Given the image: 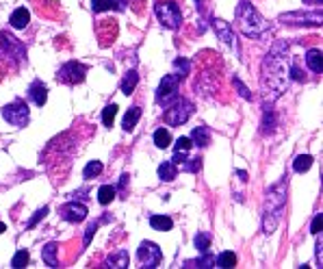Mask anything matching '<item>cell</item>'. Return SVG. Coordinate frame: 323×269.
Wrapping results in <instances>:
<instances>
[{
  "label": "cell",
  "instance_id": "4fadbf2b",
  "mask_svg": "<svg viewBox=\"0 0 323 269\" xmlns=\"http://www.w3.org/2000/svg\"><path fill=\"white\" fill-rule=\"evenodd\" d=\"M105 267H113V269H126V267H128V252H126V250H115L113 254L107 259Z\"/></svg>",
  "mask_w": 323,
  "mask_h": 269
},
{
  "label": "cell",
  "instance_id": "1f68e13d",
  "mask_svg": "<svg viewBox=\"0 0 323 269\" xmlns=\"http://www.w3.org/2000/svg\"><path fill=\"white\" fill-rule=\"evenodd\" d=\"M115 115H117V104H107L105 111H102V122H105V126H113Z\"/></svg>",
  "mask_w": 323,
  "mask_h": 269
},
{
  "label": "cell",
  "instance_id": "8fae6325",
  "mask_svg": "<svg viewBox=\"0 0 323 269\" xmlns=\"http://www.w3.org/2000/svg\"><path fill=\"white\" fill-rule=\"evenodd\" d=\"M213 29H215L217 37H219V39H221L223 43H228V46H234V33H232V29H230L228 22L215 18V20H213Z\"/></svg>",
  "mask_w": 323,
  "mask_h": 269
},
{
  "label": "cell",
  "instance_id": "83f0119b",
  "mask_svg": "<svg viewBox=\"0 0 323 269\" xmlns=\"http://www.w3.org/2000/svg\"><path fill=\"white\" fill-rule=\"evenodd\" d=\"M206 254V252H204ZM215 261H217V256H213V254H206V256H202V259L198 261H193V263H187V267H202V269H209V267H215Z\"/></svg>",
  "mask_w": 323,
  "mask_h": 269
},
{
  "label": "cell",
  "instance_id": "ab89813d",
  "mask_svg": "<svg viewBox=\"0 0 323 269\" xmlns=\"http://www.w3.org/2000/svg\"><path fill=\"white\" fill-rule=\"evenodd\" d=\"M291 78L297 80V83H302V80H306V76L302 74V70H299L297 65H293V68H291Z\"/></svg>",
  "mask_w": 323,
  "mask_h": 269
},
{
  "label": "cell",
  "instance_id": "603a6c76",
  "mask_svg": "<svg viewBox=\"0 0 323 269\" xmlns=\"http://www.w3.org/2000/svg\"><path fill=\"white\" fill-rule=\"evenodd\" d=\"M91 9L100 13V11L108 9H122V4H119V0H91Z\"/></svg>",
  "mask_w": 323,
  "mask_h": 269
},
{
  "label": "cell",
  "instance_id": "cb8c5ba5",
  "mask_svg": "<svg viewBox=\"0 0 323 269\" xmlns=\"http://www.w3.org/2000/svg\"><path fill=\"white\" fill-rule=\"evenodd\" d=\"M310 165H313V156H308V154H299L297 158H295V163H293V169L297 174H304V172H308Z\"/></svg>",
  "mask_w": 323,
  "mask_h": 269
},
{
  "label": "cell",
  "instance_id": "f546056e",
  "mask_svg": "<svg viewBox=\"0 0 323 269\" xmlns=\"http://www.w3.org/2000/svg\"><path fill=\"white\" fill-rule=\"evenodd\" d=\"M100 172H102V163L100 161H89L87 163V167H85V172H83V176L87 180H91V178H96Z\"/></svg>",
  "mask_w": 323,
  "mask_h": 269
},
{
  "label": "cell",
  "instance_id": "d4e9b609",
  "mask_svg": "<svg viewBox=\"0 0 323 269\" xmlns=\"http://www.w3.org/2000/svg\"><path fill=\"white\" fill-rule=\"evenodd\" d=\"M234 265H237V256H234V252H223V254H219L217 261H215V267H223V269L234 267Z\"/></svg>",
  "mask_w": 323,
  "mask_h": 269
},
{
  "label": "cell",
  "instance_id": "5bb4252c",
  "mask_svg": "<svg viewBox=\"0 0 323 269\" xmlns=\"http://www.w3.org/2000/svg\"><path fill=\"white\" fill-rule=\"evenodd\" d=\"M191 144L200 146V148L209 146L211 144V130L206 128V126H198V128L193 130V135H191Z\"/></svg>",
  "mask_w": 323,
  "mask_h": 269
},
{
  "label": "cell",
  "instance_id": "7c38bea8",
  "mask_svg": "<svg viewBox=\"0 0 323 269\" xmlns=\"http://www.w3.org/2000/svg\"><path fill=\"white\" fill-rule=\"evenodd\" d=\"M29 96H31V100L37 104V107H43L48 100V89H46V85L39 83V80H35L31 87H29Z\"/></svg>",
  "mask_w": 323,
  "mask_h": 269
},
{
  "label": "cell",
  "instance_id": "3957f363",
  "mask_svg": "<svg viewBox=\"0 0 323 269\" xmlns=\"http://www.w3.org/2000/svg\"><path fill=\"white\" fill-rule=\"evenodd\" d=\"M237 26L243 35L254 37V39H258V37H262L267 31H269L267 20L262 18L250 2H241L237 7Z\"/></svg>",
  "mask_w": 323,
  "mask_h": 269
},
{
  "label": "cell",
  "instance_id": "44dd1931",
  "mask_svg": "<svg viewBox=\"0 0 323 269\" xmlns=\"http://www.w3.org/2000/svg\"><path fill=\"white\" fill-rule=\"evenodd\" d=\"M306 63H308V68L313 70L315 74H321L323 59H321V52L319 50H308V54H306Z\"/></svg>",
  "mask_w": 323,
  "mask_h": 269
},
{
  "label": "cell",
  "instance_id": "d590c367",
  "mask_svg": "<svg viewBox=\"0 0 323 269\" xmlns=\"http://www.w3.org/2000/svg\"><path fill=\"white\" fill-rule=\"evenodd\" d=\"M321 226H323V215H321V213H317L315 219H313V224H310V232L319 234L321 232Z\"/></svg>",
  "mask_w": 323,
  "mask_h": 269
},
{
  "label": "cell",
  "instance_id": "74e56055",
  "mask_svg": "<svg viewBox=\"0 0 323 269\" xmlns=\"http://www.w3.org/2000/svg\"><path fill=\"white\" fill-rule=\"evenodd\" d=\"M96 230H98V222H91L89 226H87V232H85V248L91 243V237H94Z\"/></svg>",
  "mask_w": 323,
  "mask_h": 269
},
{
  "label": "cell",
  "instance_id": "2e32d148",
  "mask_svg": "<svg viewBox=\"0 0 323 269\" xmlns=\"http://www.w3.org/2000/svg\"><path fill=\"white\" fill-rule=\"evenodd\" d=\"M29 20H31L29 11H26L24 7H20V9L13 11V15H11V26H13V29H26Z\"/></svg>",
  "mask_w": 323,
  "mask_h": 269
},
{
  "label": "cell",
  "instance_id": "277c9868",
  "mask_svg": "<svg viewBox=\"0 0 323 269\" xmlns=\"http://www.w3.org/2000/svg\"><path fill=\"white\" fill-rule=\"evenodd\" d=\"M156 18L161 20V24L165 26V29H178L180 22H182V11L174 0H161V2H156Z\"/></svg>",
  "mask_w": 323,
  "mask_h": 269
},
{
  "label": "cell",
  "instance_id": "9c48e42d",
  "mask_svg": "<svg viewBox=\"0 0 323 269\" xmlns=\"http://www.w3.org/2000/svg\"><path fill=\"white\" fill-rule=\"evenodd\" d=\"M178 85H180V78L176 74H167L165 78L161 80V85H158V91H156V102H169L174 96H176L178 91Z\"/></svg>",
  "mask_w": 323,
  "mask_h": 269
},
{
  "label": "cell",
  "instance_id": "ac0fdd59",
  "mask_svg": "<svg viewBox=\"0 0 323 269\" xmlns=\"http://www.w3.org/2000/svg\"><path fill=\"white\" fill-rule=\"evenodd\" d=\"M137 83H139V74H137L135 70H128V72H126V76H124V80H122V93L130 96V93L135 91Z\"/></svg>",
  "mask_w": 323,
  "mask_h": 269
},
{
  "label": "cell",
  "instance_id": "7bdbcfd3",
  "mask_svg": "<svg viewBox=\"0 0 323 269\" xmlns=\"http://www.w3.org/2000/svg\"><path fill=\"white\" fill-rule=\"evenodd\" d=\"M4 230H7V226H4V224H2V222H0V234H2V232H4Z\"/></svg>",
  "mask_w": 323,
  "mask_h": 269
},
{
  "label": "cell",
  "instance_id": "7402d4cb",
  "mask_svg": "<svg viewBox=\"0 0 323 269\" xmlns=\"http://www.w3.org/2000/svg\"><path fill=\"white\" fill-rule=\"evenodd\" d=\"M139 117H141V109L139 107H133L128 113H126V117H124V130H126V133L135 130V126H137V122H139Z\"/></svg>",
  "mask_w": 323,
  "mask_h": 269
},
{
  "label": "cell",
  "instance_id": "f1b7e54d",
  "mask_svg": "<svg viewBox=\"0 0 323 269\" xmlns=\"http://www.w3.org/2000/svg\"><path fill=\"white\" fill-rule=\"evenodd\" d=\"M189 68H191V63L187 61V59H176V61H174V70H176L174 74H176L180 80H182L184 76L189 74Z\"/></svg>",
  "mask_w": 323,
  "mask_h": 269
},
{
  "label": "cell",
  "instance_id": "e575fe53",
  "mask_svg": "<svg viewBox=\"0 0 323 269\" xmlns=\"http://www.w3.org/2000/svg\"><path fill=\"white\" fill-rule=\"evenodd\" d=\"M191 139L189 137H180V139L176 141V146H174V150H180V152H189L191 150Z\"/></svg>",
  "mask_w": 323,
  "mask_h": 269
},
{
  "label": "cell",
  "instance_id": "d6a6232c",
  "mask_svg": "<svg viewBox=\"0 0 323 269\" xmlns=\"http://www.w3.org/2000/svg\"><path fill=\"white\" fill-rule=\"evenodd\" d=\"M195 248H198L200 252H206L211 248V234L206 232H200L198 237H195Z\"/></svg>",
  "mask_w": 323,
  "mask_h": 269
},
{
  "label": "cell",
  "instance_id": "d6986e66",
  "mask_svg": "<svg viewBox=\"0 0 323 269\" xmlns=\"http://www.w3.org/2000/svg\"><path fill=\"white\" fill-rule=\"evenodd\" d=\"M178 174V167L174 165L172 161H165L163 165H158V178L163 180V183H169V180H174Z\"/></svg>",
  "mask_w": 323,
  "mask_h": 269
},
{
  "label": "cell",
  "instance_id": "52a82bcc",
  "mask_svg": "<svg viewBox=\"0 0 323 269\" xmlns=\"http://www.w3.org/2000/svg\"><path fill=\"white\" fill-rule=\"evenodd\" d=\"M2 117L7 119L9 124L22 128V126L29 124V107H26V102L15 100V102H11V104H7V107L2 109Z\"/></svg>",
  "mask_w": 323,
  "mask_h": 269
},
{
  "label": "cell",
  "instance_id": "484cf974",
  "mask_svg": "<svg viewBox=\"0 0 323 269\" xmlns=\"http://www.w3.org/2000/svg\"><path fill=\"white\" fill-rule=\"evenodd\" d=\"M273 126H276V115H273L271 107L265 109V115H262V133H273Z\"/></svg>",
  "mask_w": 323,
  "mask_h": 269
},
{
  "label": "cell",
  "instance_id": "60d3db41",
  "mask_svg": "<svg viewBox=\"0 0 323 269\" xmlns=\"http://www.w3.org/2000/svg\"><path fill=\"white\" fill-rule=\"evenodd\" d=\"M321 248H323V245H321V241H319V243H317V259H319V261H321Z\"/></svg>",
  "mask_w": 323,
  "mask_h": 269
},
{
  "label": "cell",
  "instance_id": "7a4b0ae2",
  "mask_svg": "<svg viewBox=\"0 0 323 269\" xmlns=\"http://www.w3.org/2000/svg\"><path fill=\"white\" fill-rule=\"evenodd\" d=\"M287 204V178L278 180L276 185L267 191L265 211H262V232L271 234L276 230L278 222L282 217V208Z\"/></svg>",
  "mask_w": 323,
  "mask_h": 269
},
{
  "label": "cell",
  "instance_id": "30bf717a",
  "mask_svg": "<svg viewBox=\"0 0 323 269\" xmlns=\"http://www.w3.org/2000/svg\"><path fill=\"white\" fill-rule=\"evenodd\" d=\"M61 217L70 224H78L87 217V206L85 204H78V202H70L61 208Z\"/></svg>",
  "mask_w": 323,
  "mask_h": 269
},
{
  "label": "cell",
  "instance_id": "9a60e30c",
  "mask_svg": "<svg viewBox=\"0 0 323 269\" xmlns=\"http://www.w3.org/2000/svg\"><path fill=\"white\" fill-rule=\"evenodd\" d=\"M57 252H59V245L57 243H48L43 245L41 250V259L48 267H59V261H57Z\"/></svg>",
  "mask_w": 323,
  "mask_h": 269
},
{
  "label": "cell",
  "instance_id": "b9f144b4",
  "mask_svg": "<svg viewBox=\"0 0 323 269\" xmlns=\"http://www.w3.org/2000/svg\"><path fill=\"white\" fill-rule=\"evenodd\" d=\"M306 2H310V4H321V0H306Z\"/></svg>",
  "mask_w": 323,
  "mask_h": 269
},
{
  "label": "cell",
  "instance_id": "ba28073f",
  "mask_svg": "<svg viewBox=\"0 0 323 269\" xmlns=\"http://www.w3.org/2000/svg\"><path fill=\"white\" fill-rule=\"evenodd\" d=\"M137 259H139V263L144 267L154 269V267H158V263H161V259H163V252L156 243H152V241H144V243L139 245V250H137Z\"/></svg>",
  "mask_w": 323,
  "mask_h": 269
},
{
  "label": "cell",
  "instance_id": "8992f818",
  "mask_svg": "<svg viewBox=\"0 0 323 269\" xmlns=\"http://www.w3.org/2000/svg\"><path fill=\"white\" fill-rule=\"evenodd\" d=\"M85 74H87V65L85 63L70 61L57 72V80L59 83H65V85H78V83H83L85 80Z\"/></svg>",
  "mask_w": 323,
  "mask_h": 269
},
{
  "label": "cell",
  "instance_id": "ffe728a7",
  "mask_svg": "<svg viewBox=\"0 0 323 269\" xmlns=\"http://www.w3.org/2000/svg\"><path fill=\"white\" fill-rule=\"evenodd\" d=\"M150 226L154 230H161V232H167V230H172L174 222H172V217H167V215H152Z\"/></svg>",
  "mask_w": 323,
  "mask_h": 269
},
{
  "label": "cell",
  "instance_id": "8d00e7d4",
  "mask_svg": "<svg viewBox=\"0 0 323 269\" xmlns=\"http://www.w3.org/2000/svg\"><path fill=\"white\" fill-rule=\"evenodd\" d=\"M234 87H237V89H239V96H241V98H245V100H251V93H250V89H248V87H245L243 83H241L239 78H234Z\"/></svg>",
  "mask_w": 323,
  "mask_h": 269
},
{
  "label": "cell",
  "instance_id": "4dcf8cb0",
  "mask_svg": "<svg viewBox=\"0 0 323 269\" xmlns=\"http://www.w3.org/2000/svg\"><path fill=\"white\" fill-rule=\"evenodd\" d=\"M29 252L26 250H20V252H15V256H13V261H11V267H15V269H20V267H26L29 265Z\"/></svg>",
  "mask_w": 323,
  "mask_h": 269
},
{
  "label": "cell",
  "instance_id": "e0dca14e",
  "mask_svg": "<svg viewBox=\"0 0 323 269\" xmlns=\"http://www.w3.org/2000/svg\"><path fill=\"white\" fill-rule=\"evenodd\" d=\"M115 193H117V189H115L113 185H102L100 189H98V202H100L102 206L111 204L115 200Z\"/></svg>",
  "mask_w": 323,
  "mask_h": 269
},
{
  "label": "cell",
  "instance_id": "4316f807",
  "mask_svg": "<svg viewBox=\"0 0 323 269\" xmlns=\"http://www.w3.org/2000/svg\"><path fill=\"white\" fill-rule=\"evenodd\" d=\"M154 144H156V148H169L172 146V135H169L165 128H158L154 133Z\"/></svg>",
  "mask_w": 323,
  "mask_h": 269
},
{
  "label": "cell",
  "instance_id": "ee69618b",
  "mask_svg": "<svg viewBox=\"0 0 323 269\" xmlns=\"http://www.w3.org/2000/svg\"><path fill=\"white\" fill-rule=\"evenodd\" d=\"M198 2H200V0H198Z\"/></svg>",
  "mask_w": 323,
  "mask_h": 269
},
{
  "label": "cell",
  "instance_id": "6da1fadb",
  "mask_svg": "<svg viewBox=\"0 0 323 269\" xmlns=\"http://www.w3.org/2000/svg\"><path fill=\"white\" fill-rule=\"evenodd\" d=\"M288 52L287 43H276L273 50L265 57L260 68V89H262V100H265V109L271 107L278 98L282 96V91H287L288 83V72L284 57Z\"/></svg>",
  "mask_w": 323,
  "mask_h": 269
},
{
  "label": "cell",
  "instance_id": "836d02e7",
  "mask_svg": "<svg viewBox=\"0 0 323 269\" xmlns=\"http://www.w3.org/2000/svg\"><path fill=\"white\" fill-rule=\"evenodd\" d=\"M46 215H48V206L39 208V211H37L35 215H33V217L29 219V222H26V228H35L37 224H39V219H43V217H46Z\"/></svg>",
  "mask_w": 323,
  "mask_h": 269
},
{
  "label": "cell",
  "instance_id": "5b68a950",
  "mask_svg": "<svg viewBox=\"0 0 323 269\" xmlns=\"http://www.w3.org/2000/svg\"><path fill=\"white\" fill-rule=\"evenodd\" d=\"M191 115H193V102H189L187 98H178L172 107H167L163 119L167 126H182Z\"/></svg>",
  "mask_w": 323,
  "mask_h": 269
},
{
  "label": "cell",
  "instance_id": "f35d334b",
  "mask_svg": "<svg viewBox=\"0 0 323 269\" xmlns=\"http://www.w3.org/2000/svg\"><path fill=\"white\" fill-rule=\"evenodd\" d=\"M187 161V152H180V150H176V154H174V158H172V163L174 165H182V163Z\"/></svg>",
  "mask_w": 323,
  "mask_h": 269
}]
</instances>
